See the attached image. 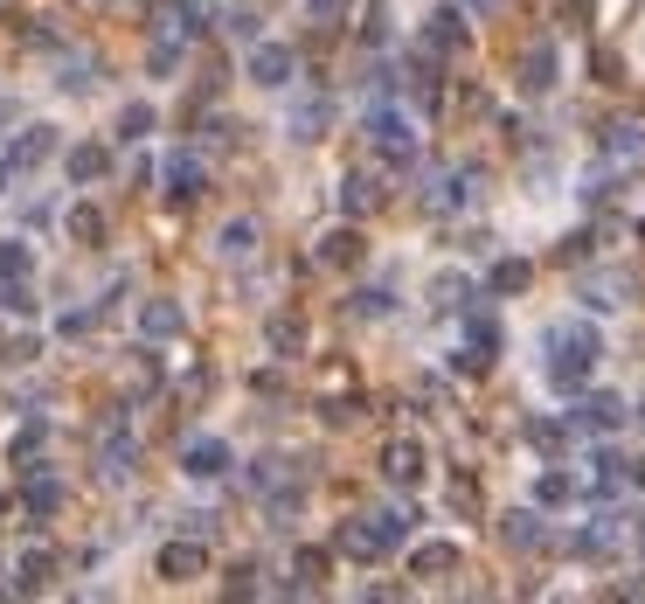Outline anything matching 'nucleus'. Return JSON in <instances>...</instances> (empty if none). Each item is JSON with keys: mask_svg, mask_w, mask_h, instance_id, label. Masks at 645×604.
I'll use <instances>...</instances> for the list:
<instances>
[{"mask_svg": "<svg viewBox=\"0 0 645 604\" xmlns=\"http://www.w3.org/2000/svg\"><path fill=\"white\" fill-rule=\"evenodd\" d=\"M132 459H139V445H132V438H125V431H111V445H98V480H111V486H125L132 473H139V466H132Z\"/></svg>", "mask_w": 645, "mask_h": 604, "instance_id": "4468645a", "label": "nucleus"}, {"mask_svg": "<svg viewBox=\"0 0 645 604\" xmlns=\"http://www.w3.org/2000/svg\"><path fill=\"white\" fill-rule=\"evenodd\" d=\"M319 577H327V556H319V549H299V591H313Z\"/></svg>", "mask_w": 645, "mask_h": 604, "instance_id": "c9c22d12", "label": "nucleus"}, {"mask_svg": "<svg viewBox=\"0 0 645 604\" xmlns=\"http://www.w3.org/2000/svg\"><path fill=\"white\" fill-rule=\"evenodd\" d=\"M202 570H208L202 542H167V549H160V577L167 583H187V577H202Z\"/></svg>", "mask_w": 645, "mask_h": 604, "instance_id": "2eb2a0df", "label": "nucleus"}, {"mask_svg": "<svg viewBox=\"0 0 645 604\" xmlns=\"http://www.w3.org/2000/svg\"><path fill=\"white\" fill-rule=\"evenodd\" d=\"M410 521H416L410 507H375V515H354L348 528H340V549L375 563V556H389V549H403V542H410Z\"/></svg>", "mask_w": 645, "mask_h": 604, "instance_id": "f03ea898", "label": "nucleus"}, {"mask_svg": "<svg viewBox=\"0 0 645 604\" xmlns=\"http://www.w3.org/2000/svg\"><path fill=\"white\" fill-rule=\"evenodd\" d=\"M368 140H375V154H382L389 167H410L416 160V125H410V111H395V105H375L368 111Z\"/></svg>", "mask_w": 645, "mask_h": 604, "instance_id": "7ed1b4c3", "label": "nucleus"}, {"mask_svg": "<svg viewBox=\"0 0 645 604\" xmlns=\"http://www.w3.org/2000/svg\"><path fill=\"white\" fill-rule=\"evenodd\" d=\"M90 77H98V63H90V56H70V70H63V90H90Z\"/></svg>", "mask_w": 645, "mask_h": 604, "instance_id": "f704fd0d", "label": "nucleus"}, {"mask_svg": "<svg viewBox=\"0 0 645 604\" xmlns=\"http://www.w3.org/2000/svg\"><path fill=\"white\" fill-rule=\"evenodd\" d=\"M0 313H35V299H28L22 278H0Z\"/></svg>", "mask_w": 645, "mask_h": 604, "instance_id": "473e14b6", "label": "nucleus"}, {"mask_svg": "<svg viewBox=\"0 0 645 604\" xmlns=\"http://www.w3.org/2000/svg\"><path fill=\"white\" fill-rule=\"evenodd\" d=\"M500 542H507V549H541V521L535 515H527V507H514V515H500Z\"/></svg>", "mask_w": 645, "mask_h": 604, "instance_id": "412c9836", "label": "nucleus"}, {"mask_svg": "<svg viewBox=\"0 0 645 604\" xmlns=\"http://www.w3.org/2000/svg\"><path fill=\"white\" fill-rule=\"evenodd\" d=\"M216 257H222V264H251V257H257V222H251V216H230V222L216 230Z\"/></svg>", "mask_w": 645, "mask_h": 604, "instance_id": "ddd939ff", "label": "nucleus"}, {"mask_svg": "<svg viewBox=\"0 0 645 604\" xmlns=\"http://www.w3.org/2000/svg\"><path fill=\"white\" fill-rule=\"evenodd\" d=\"M459 43H465L459 14H430V49H459Z\"/></svg>", "mask_w": 645, "mask_h": 604, "instance_id": "7c9ffc66", "label": "nucleus"}, {"mask_svg": "<svg viewBox=\"0 0 645 604\" xmlns=\"http://www.w3.org/2000/svg\"><path fill=\"white\" fill-rule=\"evenodd\" d=\"M395 306V299L389 292H354V313H362V319H375V313H389Z\"/></svg>", "mask_w": 645, "mask_h": 604, "instance_id": "58836bf2", "label": "nucleus"}, {"mask_svg": "<svg viewBox=\"0 0 645 604\" xmlns=\"http://www.w3.org/2000/svg\"><path fill=\"white\" fill-rule=\"evenodd\" d=\"M597 146H604V160H618V167L645 160V119H611L597 132Z\"/></svg>", "mask_w": 645, "mask_h": 604, "instance_id": "423d86ee", "label": "nucleus"}, {"mask_svg": "<svg viewBox=\"0 0 645 604\" xmlns=\"http://www.w3.org/2000/svg\"><path fill=\"white\" fill-rule=\"evenodd\" d=\"M146 125H154V111H146V105H132L125 119H119V132H125V140H146Z\"/></svg>", "mask_w": 645, "mask_h": 604, "instance_id": "4c0bfd02", "label": "nucleus"}, {"mask_svg": "<svg viewBox=\"0 0 645 604\" xmlns=\"http://www.w3.org/2000/svg\"><path fill=\"white\" fill-rule=\"evenodd\" d=\"M382 473H389L395 486H416V480H424V445H416V438H395V445L382 451Z\"/></svg>", "mask_w": 645, "mask_h": 604, "instance_id": "dca6fc26", "label": "nucleus"}, {"mask_svg": "<svg viewBox=\"0 0 645 604\" xmlns=\"http://www.w3.org/2000/svg\"><path fill=\"white\" fill-rule=\"evenodd\" d=\"M459 563H465V556H459V542H424V549L410 556V570H416V577H451Z\"/></svg>", "mask_w": 645, "mask_h": 604, "instance_id": "aec40b11", "label": "nucleus"}, {"mask_svg": "<svg viewBox=\"0 0 645 604\" xmlns=\"http://www.w3.org/2000/svg\"><path fill=\"white\" fill-rule=\"evenodd\" d=\"M264 341H271L278 362H299V354H306V319H299V313H271V319H264Z\"/></svg>", "mask_w": 645, "mask_h": 604, "instance_id": "f8f14e48", "label": "nucleus"}, {"mask_svg": "<svg viewBox=\"0 0 645 604\" xmlns=\"http://www.w3.org/2000/svg\"><path fill=\"white\" fill-rule=\"evenodd\" d=\"M195 35H202V8H187V0H174V8H167L160 14V35H154V43H195Z\"/></svg>", "mask_w": 645, "mask_h": 604, "instance_id": "6ab92c4d", "label": "nucleus"}, {"mask_svg": "<svg viewBox=\"0 0 645 604\" xmlns=\"http://www.w3.org/2000/svg\"><path fill=\"white\" fill-rule=\"evenodd\" d=\"M430 292H438V306H459V299H465V286H459V278H438Z\"/></svg>", "mask_w": 645, "mask_h": 604, "instance_id": "a19ab883", "label": "nucleus"}, {"mask_svg": "<svg viewBox=\"0 0 645 604\" xmlns=\"http://www.w3.org/2000/svg\"><path fill=\"white\" fill-rule=\"evenodd\" d=\"M306 14H313L319 28H340V22L354 14V0H306Z\"/></svg>", "mask_w": 645, "mask_h": 604, "instance_id": "2f4dec72", "label": "nucleus"}, {"mask_svg": "<svg viewBox=\"0 0 645 604\" xmlns=\"http://www.w3.org/2000/svg\"><path fill=\"white\" fill-rule=\"evenodd\" d=\"M327 119H333V105L327 98H306V105L292 111V140H319V125H327Z\"/></svg>", "mask_w": 645, "mask_h": 604, "instance_id": "393cba45", "label": "nucleus"}, {"mask_svg": "<svg viewBox=\"0 0 645 604\" xmlns=\"http://www.w3.org/2000/svg\"><path fill=\"white\" fill-rule=\"evenodd\" d=\"M527 438H535V445L548 451V459H556V451L569 445V431H562V424H527Z\"/></svg>", "mask_w": 645, "mask_h": 604, "instance_id": "e433bc0d", "label": "nucleus"}, {"mask_svg": "<svg viewBox=\"0 0 645 604\" xmlns=\"http://www.w3.org/2000/svg\"><path fill=\"white\" fill-rule=\"evenodd\" d=\"M382 195H389V188L375 174H348V181H340V209H348V216H375V209H382Z\"/></svg>", "mask_w": 645, "mask_h": 604, "instance_id": "f3484780", "label": "nucleus"}, {"mask_svg": "<svg viewBox=\"0 0 645 604\" xmlns=\"http://www.w3.org/2000/svg\"><path fill=\"white\" fill-rule=\"evenodd\" d=\"M8 125H22V105H14V98H0V132H8Z\"/></svg>", "mask_w": 645, "mask_h": 604, "instance_id": "79ce46f5", "label": "nucleus"}, {"mask_svg": "<svg viewBox=\"0 0 645 604\" xmlns=\"http://www.w3.org/2000/svg\"><path fill=\"white\" fill-rule=\"evenodd\" d=\"M472 348L492 354V348H500V327H492V319H472Z\"/></svg>", "mask_w": 645, "mask_h": 604, "instance_id": "ea45409f", "label": "nucleus"}, {"mask_svg": "<svg viewBox=\"0 0 645 604\" xmlns=\"http://www.w3.org/2000/svg\"><path fill=\"white\" fill-rule=\"evenodd\" d=\"M56 146H63V140H56V125H22V132H8V154H0V160H8L14 174H35V167L56 160Z\"/></svg>", "mask_w": 645, "mask_h": 604, "instance_id": "20e7f679", "label": "nucleus"}, {"mask_svg": "<svg viewBox=\"0 0 645 604\" xmlns=\"http://www.w3.org/2000/svg\"><path fill=\"white\" fill-rule=\"evenodd\" d=\"M521 90H527V98L556 90V49H548V43H535V49L521 56Z\"/></svg>", "mask_w": 645, "mask_h": 604, "instance_id": "a211bd4d", "label": "nucleus"}, {"mask_svg": "<svg viewBox=\"0 0 645 604\" xmlns=\"http://www.w3.org/2000/svg\"><path fill=\"white\" fill-rule=\"evenodd\" d=\"M181 473L187 480H222V473H230V445H222V438H187Z\"/></svg>", "mask_w": 645, "mask_h": 604, "instance_id": "0eeeda50", "label": "nucleus"}, {"mask_svg": "<svg viewBox=\"0 0 645 604\" xmlns=\"http://www.w3.org/2000/svg\"><path fill=\"white\" fill-rule=\"evenodd\" d=\"M56 507H63V480L35 473V480H28V515H56Z\"/></svg>", "mask_w": 645, "mask_h": 604, "instance_id": "a878e982", "label": "nucleus"}, {"mask_svg": "<svg viewBox=\"0 0 645 604\" xmlns=\"http://www.w3.org/2000/svg\"><path fill=\"white\" fill-rule=\"evenodd\" d=\"M319 264H362V230H327L319 237Z\"/></svg>", "mask_w": 645, "mask_h": 604, "instance_id": "b1692460", "label": "nucleus"}, {"mask_svg": "<svg viewBox=\"0 0 645 604\" xmlns=\"http://www.w3.org/2000/svg\"><path fill=\"white\" fill-rule=\"evenodd\" d=\"M465 202H472V174H438V181H430V209H438V216L465 209Z\"/></svg>", "mask_w": 645, "mask_h": 604, "instance_id": "4be33fe9", "label": "nucleus"}, {"mask_svg": "<svg viewBox=\"0 0 645 604\" xmlns=\"http://www.w3.org/2000/svg\"><path fill=\"white\" fill-rule=\"evenodd\" d=\"M28 264H35V257H28V251H22L14 237L0 243V278H28Z\"/></svg>", "mask_w": 645, "mask_h": 604, "instance_id": "72a5a7b5", "label": "nucleus"}, {"mask_svg": "<svg viewBox=\"0 0 645 604\" xmlns=\"http://www.w3.org/2000/svg\"><path fill=\"white\" fill-rule=\"evenodd\" d=\"M632 535H638V556H645V515H638V528H632Z\"/></svg>", "mask_w": 645, "mask_h": 604, "instance_id": "c03bdc74", "label": "nucleus"}, {"mask_svg": "<svg viewBox=\"0 0 645 604\" xmlns=\"http://www.w3.org/2000/svg\"><path fill=\"white\" fill-rule=\"evenodd\" d=\"M70 237H77V243L105 237V209H98V202H77V209H70Z\"/></svg>", "mask_w": 645, "mask_h": 604, "instance_id": "bb28decb", "label": "nucleus"}, {"mask_svg": "<svg viewBox=\"0 0 645 604\" xmlns=\"http://www.w3.org/2000/svg\"><path fill=\"white\" fill-rule=\"evenodd\" d=\"M139 334H146V341H181L187 313L174 306V299H146V306H139Z\"/></svg>", "mask_w": 645, "mask_h": 604, "instance_id": "1a4fd4ad", "label": "nucleus"}, {"mask_svg": "<svg viewBox=\"0 0 645 604\" xmlns=\"http://www.w3.org/2000/svg\"><path fill=\"white\" fill-rule=\"evenodd\" d=\"M160 181H167V195H174V202H195L202 188H208V174H202L195 154H167V160H160Z\"/></svg>", "mask_w": 645, "mask_h": 604, "instance_id": "6e6552de", "label": "nucleus"}, {"mask_svg": "<svg viewBox=\"0 0 645 604\" xmlns=\"http://www.w3.org/2000/svg\"><path fill=\"white\" fill-rule=\"evenodd\" d=\"M527 278H535V271H527L521 257H500V264H492V278H486V286H492V292H527Z\"/></svg>", "mask_w": 645, "mask_h": 604, "instance_id": "cd10ccee", "label": "nucleus"}, {"mask_svg": "<svg viewBox=\"0 0 645 604\" xmlns=\"http://www.w3.org/2000/svg\"><path fill=\"white\" fill-rule=\"evenodd\" d=\"M632 480H638V486H645V466H638V473H632Z\"/></svg>", "mask_w": 645, "mask_h": 604, "instance_id": "a18cd8bd", "label": "nucleus"}, {"mask_svg": "<svg viewBox=\"0 0 645 604\" xmlns=\"http://www.w3.org/2000/svg\"><path fill=\"white\" fill-rule=\"evenodd\" d=\"M49 583H56V549L28 542V549L14 556V591H49Z\"/></svg>", "mask_w": 645, "mask_h": 604, "instance_id": "9b49d317", "label": "nucleus"}, {"mask_svg": "<svg viewBox=\"0 0 645 604\" xmlns=\"http://www.w3.org/2000/svg\"><path fill=\"white\" fill-rule=\"evenodd\" d=\"M569 494H576V480H569V473H541V480H535V500H541V507H562Z\"/></svg>", "mask_w": 645, "mask_h": 604, "instance_id": "c756f323", "label": "nucleus"}, {"mask_svg": "<svg viewBox=\"0 0 645 604\" xmlns=\"http://www.w3.org/2000/svg\"><path fill=\"white\" fill-rule=\"evenodd\" d=\"M63 167H70V181H98L105 167H111V154H105L98 140H84V146H70V160H63Z\"/></svg>", "mask_w": 645, "mask_h": 604, "instance_id": "5701e85b", "label": "nucleus"}, {"mask_svg": "<svg viewBox=\"0 0 645 604\" xmlns=\"http://www.w3.org/2000/svg\"><path fill=\"white\" fill-rule=\"evenodd\" d=\"M292 77H299V49H292V43H257V49H251V84L284 90Z\"/></svg>", "mask_w": 645, "mask_h": 604, "instance_id": "39448f33", "label": "nucleus"}, {"mask_svg": "<svg viewBox=\"0 0 645 604\" xmlns=\"http://www.w3.org/2000/svg\"><path fill=\"white\" fill-rule=\"evenodd\" d=\"M569 424H576V431H597V438H611V431H624V403H618V396H583Z\"/></svg>", "mask_w": 645, "mask_h": 604, "instance_id": "9d476101", "label": "nucleus"}, {"mask_svg": "<svg viewBox=\"0 0 645 604\" xmlns=\"http://www.w3.org/2000/svg\"><path fill=\"white\" fill-rule=\"evenodd\" d=\"M8 181H14V167H8V160H0V195H8Z\"/></svg>", "mask_w": 645, "mask_h": 604, "instance_id": "37998d69", "label": "nucleus"}, {"mask_svg": "<svg viewBox=\"0 0 645 604\" xmlns=\"http://www.w3.org/2000/svg\"><path fill=\"white\" fill-rule=\"evenodd\" d=\"M624 292H632V278H591V286H583L591 306H624Z\"/></svg>", "mask_w": 645, "mask_h": 604, "instance_id": "c85d7f7f", "label": "nucleus"}, {"mask_svg": "<svg viewBox=\"0 0 645 604\" xmlns=\"http://www.w3.org/2000/svg\"><path fill=\"white\" fill-rule=\"evenodd\" d=\"M541 375H548V389H562V396H576L583 383H591V369H597V327L591 319H562V327H548L541 334Z\"/></svg>", "mask_w": 645, "mask_h": 604, "instance_id": "f257e3e1", "label": "nucleus"}]
</instances>
